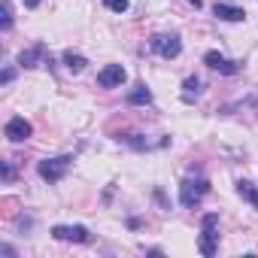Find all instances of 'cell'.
I'll use <instances>...</instances> for the list:
<instances>
[{
	"label": "cell",
	"mask_w": 258,
	"mask_h": 258,
	"mask_svg": "<svg viewBox=\"0 0 258 258\" xmlns=\"http://www.w3.org/2000/svg\"><path fill=\"white\" fill-rule=\"evenodd\" d=\"M46 55V46L43 43H37V46H31V49H22V55H19V64L22 67H37V61Z\"/></svg>",
	"instance_id": "30bf717a"
},
{
	"label": "cell",
	"mask_w": 258,
	"mask_h": 258,
	"mask_svg": "<svg viewBox=\"0 0 258 258\" xmlns=\"http://www.w3.org/2000/svg\"><path fill=\"white\" fill-rule=\"evenodd\" d=\"M70 164H73V158L70 155H58V158H46V161H40L37 164V173L46 179V182H61L64 176H67V170H70Z\"/></svg>",
	"instance_id": "7a4b0ae2"
},
{
	"label": "cell",
	"mask_w": 258,
	"mask_h": 258,
	"mask_svg": "<svg viewBox=\"0 0 258 258\" xmlns=\"http://www.w3.org/2000/svg\"><path fill=\"white\" fill-rule=\"evenodd\" d=\"M127 103L131 106H146V103H152V91L146 85H137L131 94H127Z\"/></svg>",
	"instance_id": "8fae6325"
},
{
	"label": "cell",
	"mask_w": 258,
	"mask_h": 258,
	"mask_svg": "<svg viewBox=\"0 0 258 258\" xmlns=\"http://www.w3.org/2000/svg\"><path fill=\"white\" fill-rule=\"evenodd\" d=\"M0 13H4V16H0V28L10 31V28H13V7H10V0H4V4H0Z\"/></svg>",
	"instance_id": "9a60e30c"
},
{
	"label": "cell",
	"mask_w": 258,
	"mask_h": 258,
	"mask_svg": "<svg viewBox=\"0 0 258 258\" xmlns=\"http://www.w3.org/2000/svg\"><path fill=\"white\" fill-rule=\"evenodd\" d=\"M52 237L55 240H64V243H91V234L82 225H55L52 228Z\"/></svg>",
	"instance_id": "5b68a950"
},
{
	"label": "cell",
	"mask_w": 258,
	"mask_h": 258,
	"mask_svg": "<svg viewBox=\"0 0 258 258\" xmlns=\"http://www.w3.org/2000/svg\"><path fill=\"white\" fill-rule=\"evenodd\" d=\"M204 64H207L210 70L225 73V76L240 73V64H237V61H231V58H225V55H219V52H207V55H204Z\"/></svg>",
	"instance_id": "52a82bcc"
},
{
	"label": "cell",
	"mask_w": 258,
	"mask_h": 258,
	"mask_svg": "<svg viewBox=\"0 0 258 258\" xmlns=\"http://www.w3.org/2000/svg\"><path fill=\"white\" fill-rule=\"evenodd\" d=\"M210 191V182L207 179H182V185H179V201H182V207H198L201 201H204V195Z\"/></svg>",
	"instance_id": "3957f363"
},
{
	"label": "cell",
	"mask_w": 258,
	"mask_h": 258,
	"mask_svg": "<svg viewBox=\"0 0 258 258\" xmlns=\"http://www.w3.org/2000/svg\"><path fill=\"white\" fill-rule=\"evenodd\" d=\"M237 191H240V198H243V201H249V204H252V207L258 210V188H255L252 182L240 179V182H237Z\"/></svg>",
	"instance_id": "5bb4252c"
},
{
	"label": "cell",
	"mask_w": 258,
	"mask_h": 258,
	"mask_svg": "<svg viewBox=\"0 0 258 258\" xmlns=\"http://www.w3.org/2000/svg\"><path fill=\"white\" fill-rule=\"evenodd\" d=\"M4 134H7L13 143H25V140L34 134V127H31V121H28L25 115H13V118L7 121V127H4Z\"/></svg>",
	"instance_id": "8992f818"
},
{
	"label": "cell",
	"mask_w": 258,
	"mask_h": 258,
	"mask_svg": "<svg viewBox=\"0 0 258 258\" xmlns=\"http://www.w3.org/2000/svg\"><path fill=\"white\" fill-rule=\"evenodd\" d=\"M124 82V67L121 64H106L100 73H97V85L100 88H118Z\"/></svg>",
	"instance_id": "ba28073f"
},
{
	"label": "cell",
	"mask_w": 258,
	"mask_h": 258,
	"mask_svg": "<svg viewBox=\"0 0 258 258\" xmlns=\"http://www.w3.org/2000/svg\"><path fill=\"white\" fill-rule=\"evenodd\" d=\"M198 94H201V79H198V76H188V79L182 82V100L191 103Z\"/></svg>",
	"instance_id": "4fadbf2b"
},
{
	"label": "cell",
	"mask_w": 258,
	"mask_h": 258,
	"mask_svg": "<svg viewBox=\"0 0 258 258\" xmlns=\"http://www.w3.org/2000/svg\"><path fill=\"white\" fill-rule=\"evenodd\" d=\"M22 4H25V7H28V10H37V7H40V4H43V0H22Z\"/></svg>",
	"instance_id": "ac0fdd59"
},
{
	"label": "cell",
	"mask_w": 258,
	"mask_h": 258,
	"mask_svg": "<svg viewBox=\"0 0 258 258\" xmlns=\"http://www.w3.org/2000/svg\"><path fill=\"white\" fill-rule=\"evenodd\" d=\"M4 179H7V182L13 179V167H10V164H4Z\"/></svg>",
	"instance_id": "d6986e66"
},
{
	"label": "cell",
	"mask_w": 258,
	"mask_h": 258,
	"mask_svg": "<svg viewBox=\"0 0 258 258\" xmlns=\"http://www.w3.org/2000/svg\"><path fill=\"white\" fill-rule=\"evenodd\" d=\"M149 46H152V52H158L164 61H173V58H179V52H182V40H179L176 34H155V37L149 40Z\"/></svg>",
	"instance_id": "277c9868"
},
{
	"label": "cell",
	"mask_w": 258,
	"mask_h": 258,
	"mask_svg": "<svg viewBox=\"0 0 258 258\" xmlns=\"http://www.w3.org/2000/svg\"><path fill=\"white\" fill-rule=\"evenodd\" d=\"M13 76H16V70H13V67H7V70H4V76H0V82L7 85V82H13Z\"/></svg>",
	"instance_id": "e0dca14e"
},
{
	"label": "cell",
	"mask_w": 258,
	"mask_h": 258,
	"mask_svg": "<svg viewBox=\"0 0 258 258\" xmlns=\"http://www.w3.org/2000/svg\"><path fill=\"white\" fill-rule=\"evenodd\" d=\"M213 13H216L222 22H243V19H246V10H243V7H231V4H216Z\"/></svg>",
	"instance_id": "9c48e42d"
},
{
	"label": "cell",
	"mask_w": 258,
	"mask_h": 258,
	"mask_svg": "<svg viewBox=\"0 0 258 258\" xmlns=\"http://www.w3.org/2000/svg\"><path fill=\"white\" fill-rule=\"evenodd\" d=\"M64 64H67V70H70V73H82L88 61H85V58H82L79 52H73V49H67V52H64Z\"/></svg>",
	"instance_id": "7c38bea8"
},
{
	"label": "cell",
	"mask_w": 258,
	"mask_h": 258,
	"mask_svg": "<svg viewBox=\"0 0 258 258\" xmlns=\"http://www.w3.org/2000/svg\"><path fill=\"white\" fill-rule=\"evenodd\" d=\"M103 7L112 10V13H124L127 10V0H103Z\"/></svg>",
	"instance_id": "2e32d148"
},
{
	"label": "cell",
	"mask_w": 258,
	"mask_h": 258,
	"mask_svg": "<svg viewBox=\"0 0 258 258\" xmlns=\"http://www.w3.org/2000/svg\"><path fill=\"white\" fill-rule=\"evenodd\" d=\"M216 225H219V216H216V213H207V216L201 219L198 249H201V255H204V258H213V255H216V249H219V231H216Z\"/></svg>",
	"instance_id": "6da1fadb"
}]
</instances>
